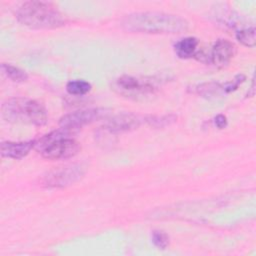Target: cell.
<instances>
[{
	"label": "cell",
	"instance_id": "obj_1",
	"mask_svg": "<svg viewBox=\"0 0 256 256\" xmlns=\"http://www.w3.org/2000/svg\"><path fill=\"white\" fill-rule=\"evenodd\" d=\"M122 27L130 32L152 34H175L188 30L186 19L163 12H137L126 15Z\"/></svg>",
	"mask_w": 256,
	"mask_h": 256
},
{
	"label": "cell",
	"instance_id": "obj_2",
	"mask_svg": "<svg viewBox=\"0 0 256 256\" xmlns=\"http://www.w3.org/2000/svg\"><path fill=\"white\" fill-rule=\"evenodd\" d=\"M17 20L32 29H53L65 25L64 15L51 3L26 1L16 10Z\"/></svg>",
	"mask_w": 256,
	"mask_h": 256
},
{
	"label": "cell",
	"instance_id": "obj_3",
	"mask_svg": "<svg viewBox=\"0 0 256 256\" xmlns=\"http://www.w3.org/2000/svg\"><path fill=\"white\" fill-rule=\"evenodd\" d=\"M2 118L10 123H23L42 126L47 122L46 107L39 101L16 97L6 100L1 106Z\"/></svg>",
	"mask_w": 256,
	"mask_h": 256
},
{
	"label": "cell",
	"instance_id": "obj_4",
	"mask_svg": "<svg viewBox=\"0 0 256 256\" xmlns=\"http://www.w3.org/2000/svg\"><path fill=\"white\" fill-rule=\"evenodd\" d=\"M72 132L60 128L35 141V148L48 160H65L74 157L81 149L80 143L71 137Z\"/></svg>",
	"mask_w": 256,
	"mask_h": 256
},
{
	"label": "cell",
	"instance_id": "obj_5",
	"mask_svg": "<svg viewBox=\"0 0 256 256\" xmlns=\"http://www.w3.org/2000/svg\"><path fill=\"white\" fill-rule=\"evenodd\" d=\"M159 84L160 80L155 77L123 75L113 81L112 89L121 96L138 100L155 94Z\"/></svg>",
	"mask_w": 256,
	"mask_h": 256
},
{
	"label": "cell",
	"instance_id": "obj_6",
	"mask_svg": "<svg viewBox=\"0 0 256 256\" xmlns=\"http://www.w3.org/2000/svg\"><path fill=\"white\" fill-rule=\"evenodd\" d=\"M85 171V166L80 163L57 167L44 176L43 183L52 188L67 187L79 181L84 176Z\"/></svg>",
	"mask_w": 256,
	"mask_h": 256
},
{
	"label": "cell",
	"instance_id": "obj_7",
	"mask_svg": "<svg viewBox=\"0 0 256 256\" xmlns=\"http://www.w3.org/2000/svg\"><path fill=\"white\" fill-rule=\"evenodd\" d=\"M110 110L107 108H89L78 110L66 114L60 118L59 125L61 128L73 132L85 125L91 124L95 121L103 119L109 115Z\"/></svg>",
	"mask_w": 256,
	"mask_h": 256
},
{
	"label": "cell",
	"instance_id": "obj_8",
	"mask_svg": "<svg viewBox=\"0 0 256 256\" xmlns=\"http://www.w3.org/2000/svg\"><path fill=\"white\" fill-rule=\"evenodd\" d=\"M236 54L235 45L226 39L217 40L209 54L210 62L218 68L226 67Z\"/></svg>",
	"mask_w": 256,
	"mask_h": 256
},
{
	"label": "cell",
	"instance_id": "obj_9",
	"mask_svg": "<svg viewBox=\"0 0 256 256\" xmlns=\"http://www.w3.org/2000/svg\"><path fill=\"white\" fill-rule=\"evenodd\" d=\"M140 122L141 119L134 114H120L108 120L105 129L110 133H121L136 129Z\"/></svg>",
	"mask_w": 256,
	"mask_h": 256
},
{
	"label": "cell",
	"instance_id": "obj_10",
	"mask_svg": "<svg viewBox=\"0 0 256 256\" xmlns=\"http://www.w3.org/2000/svg\"><path fill=\"white\" fill-rule=\"evenodd\" d=\"M35 147V141H23V142H2L0 151L2 157L11 159H22L29 154L31 149Z\"/></svg>",
	"mask_w": 256,
	"mask_h": 256
},
{
	"label": "cell",
	"instance_id": "obj_11",
	"mask_svg": "<svg viewBox=\"0 0 256 256\" xmlns=\"http://www.w3.org/2000/svg\"><path fill=\"white\" fill-rule=\"evenodd\" d=\"M199 41L195 37H185L180 39L174 46L178 57L186 59L193 57L197 51Z\"/></svg>",
	"mask_w": 256,
	"mask_h": 256
},
{
	"label": "cell",
	"instance_id": "obj_12",
	"mask_svg": "<svg viewBox=\"0 0 256 256\" xmlns=\"http://www.w3.org/2000/svg\"><path fill=\"white\" fill-rule=\"evenodd\" d=\"M196 92L206 98H217L222 96L223 94H226L224 86L215 83V82H210V83H203L200 84L196 87Z\"/></svg>",
	"mask_w": 256,
	"mask_h": 256
},
{
	"label": "cell",
	"instance_id": "obj_13",
	"mask_svg": "<svg viewBox=\"0 0 256 256\" xmlns=\"http://www.w3.org/2000/svg\"><path fill=\"white\" fill-rule=\"evenodd\" d=\"M1 70L6 75L7 78H9L10 80H12L14 82H17V83L25 82L28 79V75L24 70L20 69L17 66L12 65V64L2 63L1 64Z\"/></svg>",
	"mask_w": 256,
	"mask_h": 256
},
{
	"label": "cell",
	"instance_id": "obj_14",
	"mask_svg": "<svg viewBox=\"0 0 256 256\" xmlns=\"http://www.w3.org/2000/svg\"><path fill=\"white\" fill-rule=\"evenodd\" d=\"M91 89V84L85 80H71L66 84V91L70 95L82 96L90 92Z\"/></svg>",
	"mask_w": 256,
	"mask_h": 256
},
{
	"label": "cell",
	"instance_id": "obj_15",
	"mask_svg": "<svg viewBox=\"0 0 256 256\" xmlns=\"http://www.w3.org/2000/svg\"><path fill=\"white\" fill-rule=\"evenodd\" d=\"M236 39L244 46L247 47H254L256 42L255 37V28L254 27H247L242 28L236 32Z\"/></svg>",
	"mask_w": 256,
	"mask_h": 256
},
{
	"label": "cell",
	"instance_id": "obj_16",
	"mask_svg": "<svg viewBox=\"0 0 256 256\" xmlns=\"http://www.w3.org/2000/svg\"><path fill=\"white\" fill-rule=\"evenodd\" d=\"M177 117L175 115H164V116H149L146 118V122L153 127L161 128L175 122Z\"/></svg>",
	"mask_w": 256,
	"mask_h": 256
},
{
	"label": "cell",
	"instance_id": "obj_17",
	"mask_svg": "<svg viewBox=\"0 0 256 256\" xmlns=\"http://www.w3.org/2000/svg\"><path fill=\"white\" fill-rule=\"evenodd\" d=\"M152 242L158 249L164 250L169 245V236L163 231L155 230L152 232Z\"/></svg>",
	"mask_w": 256,
	"mask_h": 256
},
{
	"label": "cell",
	"instance_id": "obj_18",
	"mask_svg": "<svg viewBox=\"0 0 256 256\" xmlns=\"http://www.w3.org/2000/svg\"><path fill=\"white\" fill-rule=\"evenodd\" d=\"M215 125L219 129H223L227 126V118L223 114H219L215 117Z\"/></svg>",
	"mask_w": 256,
	"mask_h": 256
}]
</instances>
